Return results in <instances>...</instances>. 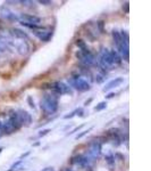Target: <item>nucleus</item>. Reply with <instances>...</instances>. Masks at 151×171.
I'll list each match as a JSON object with an SVG mask.
<instances>
[{
    "label": "nucleus",
    "instance_id": "obj_1",
    "mask_svg": "<svg viewBox=\"0 0 151 171\" xmlns=\"http://www.w3.org/2000/svg\"><path fill=\"white\" fill-rule=\"evenodd\" d=\"M40 106H41V110L48 115L56 113V111L58 110V98H57V96L54 95V94H51V95L46 94L40 102Z\"/></svg>",
    "mask_w": 151,
    "mask_h": 171
},
{
    "label": "nucleus",
    "instance_id": "obj_2",
    "mask_svg": "<svg viewBox=\"0 0 151 171\" xmlns=\"http://www.w3.org/2000/svg\"><path fill=\"white\" fill-rule=\"evenodd\" d=\"M98 65L103 69V70H110L114 66L113 59H112V55H110V50L107 48H102L100 50L99 57L97 59Z\"/></svg>",
    "mask_w": 151,
    "mask_h": 171
},
{
    "label": "nucleus",
    "instance_id": "obj_3",
    "mask_svg": "<svg viewBox=\"0 0 151 171\" xmlns=\"http://www.w3.org/2000/svg\"><path fill=\"white\" fill-rule=\"evenodd\" d=\"M69 84L73 88H75L76 90L81 91V93H84V91H88V90L91 89L90 83L86 80H84L83 78H81V76H73V78H71L69 79Z\"/></svg>",
    "mask_w": 151,
    "mask_h": 171
},
{
    "label": "nucleus",
    "instance_id": "obj_4",
    "mask_svg": "<svg viewBox=\"0 0 151 171\" xmlns=\"http://www.w3.org/2000/svg\"><path fill=\"white\" fill-rule=\"evenodd\" d=\"M50 89L56 94V95H68V94H72V88L66 84L65 82H61V81H57L54 82L51 84H49Z\"/></svg>",
    "mask_w": 151,
    "mask_h": 171
},
{
    "label": "nucleus",
    "instance_id": "obj_5",
    "mask_svg": "<svg viewBox=\"0 0 151 171\" xmlns=\"http://www.w3.org/2000/svg\"><path fill=\"white\" fill-rule=\"evenodd\" d=\"M76 57L78 58V60L84 65V66H92L95 64V57L91 52H81L78 50L76 53Z\"/></svg>",
    "mask_w": 151,
    "mask_h": 171
},
{
    "label": "nucleus",
    "instance_id": "obj_6",
    "mask_svg": "<svg viewBox=\"0 0 151 171\" xmlns=\"http://www.w3.org/2000/svg\"><path fill=\"white\" fill-rule=\"evenodd\" d=\"M7 121H8V123L12 126V128L14 129V131H15V130H18L19 128L22 127V123H20V121H19L17 112H15V111H10V113L8 114Z\"/></svg>",
    "mask_w": 151,
    "mask_h": 171
},
{
    "label": "nucleus",
    "instance_id": "obj_7",
    "mask_svg": "<svg viewBox=\"0 0 151 171\" xmlns=\"http://www.w3.org/2000/svg\"><path fill=\"white\" fill-rule=\"evenodd\" d=\"M89 157L90 159H95L99 157L101 154V144L98 141H92L89 146Z\"/></svg>",
    "mask_w": 151,
    "mask_h": 171
},
{
    "label": "nucleus",
    "instance_id": "obj_8",
    "mask_svg": "<svg viewBox=\"0 0 151 171\" xmlns=\"http://www.w3.org/2000/svg\"><path fill=\"white\" fill-rule=\"evenodd\" d=\"M19 19L22 23H26V24H34V25H40L41 19L37 17L34 15H29V14H20Z\"/></svg>",
    "mask_w": 151,
    "mask_h": 171
},
{
    "label": "nucleus",
    "instance_id": "obj_9",
    "mask_svg": "<svg viewBox=\"0 0 151 171\" xmlns=\"http://www.w3.org/2000/svg\"><path fill=\"white\" fill-rule=\"evenodd\" d=\"M34 36L38 37L41 41H49L50 38L52 37V31L43 29V30H39V31H33Z\"/></svg>",
    "mask_w": 151,
    "mask_h": 171
},
{
    "label": "nucleus",
    "instance_id": "obj_10",
    "mask_svg": "<svg viewBox=\"0 0 151 171\" xmlns=\"http://www.w3.org/2000/svg\"><path fill=\"white\" fill-rule=\"evenodd\" d=\"M17 115H18L19 121H20L22 126H23V124L29 126V124L32 122V117H31V115L27 113L26 111H24V110H18V111H17Z\"/></svg>",
    "mask_w": 151,
    "mask_h": 171
},
{
    "label": "nucleus",
    "instance_id": "obj_11",
    "mask_svg": "<svg viewBox=\"0 0 151 171\" xmlns=\"http://www.w3.org/2000/svg\"><path fill=\"white\" fill-rule=\"evenodd\" d=\"M123 82H124V79H123V78H115L114 80L109 81V82L105 86L103 91H105V93H106V91H109L110 89H114V88L118 87V86H119V84H122Z\"/></svg>",
    "mask_w": 151,
    "mask_h": 171
},
{
    "label": "nucleus",
    "instance_id": "obj_12",
    "mask_svg": "<svg viewBox=\"0 0 151 171\" xmlns=\"http://www.w3.org/2000/svg\"><path fill=\"white\" fill-rule=\"evenodd\" d=\"M110 55H112V59H113L114 65H118L122 63V57L119 56V54L116 50H110Z\"/></svg>",
    "mask_w": 151,
    "mask_h": 171
},
{
    "label": "nucleus",
    "instance_id": "obj_13",
    "mask_svg": "<svg viewBox=\"0 0 151 171\" xmlns=\"http://www.w3.org/2000/svg\"><path fill=\"white\" fill-rule=\"evenodd\" d=\"M12 34H13L14 37H16V38H20V39L27 38V34H26L24 31L19 30V29H12Z\"/></svg>",
    "mask_w": 151,
    "mask_h": 171
},
{
    "label": "nucleus",
    "instance_id": "obj_14",
    "mask_svg": "<svg viewBox=\"0 0 151 171\" xmlns=\"http://www.w3.org/2000/svg\"><path fill=\"white\" fill-rule=\"evenodd\" d=\"M76 45H77V47L80 48L81 52H90L89 48L86 47V45H85V42H84L83 40H77V41H76Z\"/></svg>",
    "mask_w": 151,
    "mask_h": 171
},
{
    "label": "nucleus",
    "instance_id": "obj_15",
    "mask_svg": "<svg viewBox=\"0 0 151 171\" xmlns=\"http://www.w3.org/2000/svg\"><path fill=\"white\" fill-rule=\"evenodd\" d=\"M2 13H3V16L6 17V19H16L15 17V15L12 13V12H9L8 9H3L2 10Z\"/></svg>",
    "mask_w": 151,
    "mask_h": 171
},
{
    "label": "nucleus",
    "instance_id": "obj_16",
    "mask_svg": "<svg viewBox=\"0 0 151 171\" xmlns=\"http://www.w3.org/2000/svg\"><path fill=\"white\" fill-rule=\"evenodd\" d=\"M107 107V103L106 102H101V103H99L97 106L95 107V111L97 112H99V111H102V110H105Z\"/></svg>",
    "mask_w": 151,
    "mask_h": 171
},
{
    "label": "nucleus",
    "instance_id": "obj_17",
    "mask_svg": "<svg viewBox=\"0 0 151 171\" xmlns=\"http://www.w3.org/2000/svg\"><path fill=\"white\" fill-rule=\"evenodd\" d=\"M91 130H92V128H89L88 130H84V131H82V133H80V135H77V136H76V139H81L82 137H84L86 133H89L90 131H91Z\"/></svg>",
    "mask_w": 151,
    "mask_h": 171
},
{
    "label": "nucleus",
    "instance_id": "obj_18",
    "mask_svg": "<svg viewBox=\"0 0 151 171\" xmlns=\"http://www.w3.org/2000/svg\"><path fill=\"white\" fill-rule=\"evenodd\" d=\"M105 76H101V74H98V76H95V81L98 82V83H101V82H103L105 81Z\"/></svg>",
    "mask_w": 151,
    "mask_h": 171
},
{
    "label": "nucleus",
    "instance_id": "obj_19",
    "mask_svg": "<svg viewBox=\"0 0 151 171\" xmlns=\"http://www.w3.org/2000/svg\"><path fill=\"white\" fill-rule=\"evenodd\" d=\"M50 131H51L50 129H46V130H42V131H40V133H39V136H40V137H43V136L48 135V133H50Z\"/></svg>",
    "mask_w": 151,
    "mask_h": 171
},
{
    "label": "nucleus",
    "instance_id": "obj_20",
    "mask_svg": "<svg viewBox=\"0 0 151 171\" xmlns=\"http://www.w3.org/2000/svg\"><path fill=\"white\" fill-rule=\"evenodd\" d=\"M76 112H77V110H75V111H73L72 113H69L68 115H65V116H64V119H72V117H73L74 115H76Z\"/></svg>",
    "mask_w": 151,
    "mask_h": 171
},
{
    "label": "nucleus",
    "instance_id": "obj_21",
    "mask_svg": "<svg viewBox=\"0 0 151 171\" xmlns=\"http://www.w3.org/2000/svg\"><path fill=\"white\" fill-rule=\"evenodd\" d=\"M39 3H41V5H46V6H49V5H51V1H46V0H40V1H39Z\"/></svg>",
    "mask_w": 151,
    "mask_h": 171
},
{
    "label": "nucleus",
    "instance_id": "obj_22",
    "mask_svg": "<svg viewBox=\"0 0 151 171\" xmlns=\"http://www.w3.org/2000/svg\"><path fill=\"white\" fill-rule=\"evenodd\" d=\"M82 127H83V124H81V126H80V127H77V128H75V129H74V130H72V131H71V133H68V135H72V133H75V131H77V130H78V129H81V128H82Z\"/></svg>",
    "mask_w": 151,
    "mask_h": 171
},
{
    "label": "nucleus",
    "instance_id": "obj_23",
    "mask_svg": "<svg viewBox=\"0 0 151 171\" xmlns=\"http://www.w3.org/2000/svg\"><path fill=\"white\" fill-rule=\"evenodd\" d=\"M27 155H30V152H26L25 154H22V155H20V160H22V159H24V157H26Z\"/></svg>",
    "mask_w": 151,
    "mask_h": 171
},
{
    "label": "nucleus",
    "instance_id": "obj_24",
    "mask_svg": "<svg viewBox=\"0 0 151 171\" xmlns=\"http://www.w3.org/2000/svg\"><path fill=\"white\" fill-rule=\"evenodd\" d=\"M125 12L129 13V2H125Z\"/></svg>",
    "mask_w": 151,
    "mask_h": 171
},
{
    "label": "nucleus",
    "instance_id": "obj_25",
    "mask_svg": "<svg viewBox=\"0 0 151 171\" xmlns=\"http://www.w3.org/2000/svg\"><path fill=\"white\" fill-rule=\"evenodd\" d=\"M42 171H55V170H54V168H46V169H43Z\"/></svg>",
    "mask_w": 151,
    "mask_h": 171
},
{
    "label": "nucleus",
    "instance_id": "obj_26",
    "mask_svg": "<svg viewBox=\"0 0 151 171\" xmlns=\"http://www.w3.org/2000/svg\"><path fill=\"white\" fill-rule=\"evenodd\" d=\"M114 96H115V94H114V93H112V94H109V95L107 96V98H113Z\"/></svg>",
    "mask_w": 151,
    "mask_h": 171
},
{
    "label": "nucleus",
    "instance_id": "obj_27",
    "mask_svg": "<svg viewBox=\"0 0 151 171\" xmlns=\"http://www.w3.org/2000/svg\"><path fill=\"white\" fill-rule=\"evenodd\" d=\"M0 131H2V122L0 121Z\"/></svg>",
    "mask_w": 151,
    "mask_h": 171
},
{
    "label": "nucleus",
    "instance_id": "obj_28",
    "mask_svg": "<svg viewBox=\"0 0 151 171\" xmlns=\"http://www.w3.org/2000/svg\"><path fill=\"white\" fill-rule=\"evenodd\" d=\"M66 171H73V170H72V169H69V168H68V169H66Z\"/></svg>",
    "mask_w": 151,
    "mask_h": 171
},
{
    "label": "nucleus",
    "instance_id": "obj_29",
    "mask_svg": "<svg viewBox=\"0 0 151 171\" xmlns=\"http://www.w3.org/2000/svg\"><path fill=\"white\" fill-rule=\"evenodd\" d=\"M1 136H2V131H0V137H1Z\"/></svg>",
    "mask_w": 151,
    "mask_h": 171
},
{
    "label": "nucleus",
    "instance_id": "obj_30",
    "mask_svg": "<svg viewBox=\"0 0 151 171\" xmlns=\"http://www.w3.org/2000/svg\"><path fill=\"white\" fill-rule=\"evenodd\" d=\"M1 151H2V147H0V153H1Z\"/></svg>",
    "mask_w": 151,
    "mask_h": 171
}]
</instances>
